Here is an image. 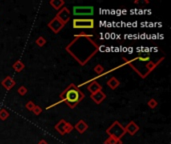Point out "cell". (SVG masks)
<instances>
[{
  "label": "cell",
  "mask_w": 171,
  "mask_h": 144,
  "mask_svg": "<svg viewBox=\"0 0 171 144\" xmlns=\"http://www.w3.org/2000/svg\"><path fill=\"white\" fill-rule=\"evenodd\" d=\"M66 51L81 66L86 63L99 51V45L92 39V35H74V39L66 46Z\"/></svg>",
  "instance_id": "cell-1"
},
{
  "label": "cell",
  "mask_w": 171,
  "mask_h": 144,
  "mask_svg": "<svg viewBox=\"0 0 171 144\" xmlns=\"http://www.w3.org/2000/svg\"><path fill=\"white\" fill-rule=\"evenodd\" d=\"M84 97H85L84 93L79 89V87L74 84V83H71V84H69L68 86L64 89V91L60 94V101H58V102L48 106L46 109L49 110L50 108L56 106V105L60 104V103H62V102H65L70 108H75L81 101L84 99Z\"/></svg>",
  "instance_id": "cell-2"
},
{
  "label": "cell",
  "mask_w": 171,
  "mask_h": 144,
  "mask_svg": "<svg viewBox=\"0 0 171 144\" xmlns=\"http://www.w3.org/2000/svg\"><path fill=\"white\" fill-rule=\"evenodd\" d=\"M106 133L109 137H113V138L120 139L121 140V138L126 134V131L124 126L121 125L119 121H114L106 129Z\"/></svg>",
  "instance_id": "cell-3"
},
{
  "label": "cell",
  "mask_w": 171,
  "mask_h": 144,
  "mask_svg": "<svg viewBox=\"0 0 171 144\" xmlns=\"http://www.w3.org/2000/svg\"><path fill=\"white\" fill-rule=\"evenodd\" d=\"M73 28L75 29H93L95 22L92 18H74Z\"/></svg>",
  "instance_id": "cell-4"
},
{
  "label": "cell",
  "mask_w": 171,
  "mask_h": 144,
  "mask_svg": "<svg viewBox=\"0 0 171 144\" xmlns=\"http://www.w3.org/2000/svg\"><path fill=\"white\" fill-rule=\"evenodd\" d=\"M74 16H92L94 14L93 6H74L72 9Z\"/></svg>",
  "instance_id": "cell-5"
},
{
  "label": "cell",
  "mask_w": 171,
  "mask_h": 144,
  "mask_svg": "<svg viewBox=\"0 0 171 144\" xmlns=\"http://www.w3.org/2000/svg\"><path fill=\"white\" fill-rule=\"evenodd\" d=\"M55 18H57L59 21H61L63 24H67V22L70 20L71 18V13L70 11H69L68 8L66 7H62L61 9H60L59 11L57 12V14H56Z\"/></svg>",
  "instance_id": "cell-6"
},
{
  "label": "cell",
  "mask_w": 171,
  "mask_h": 144,
  "mask_svg": "<svg viewBox=\"0 0 171 144\" xmlns=\"http://www.w3.org/2000/svg\"><path fill=\"white\" fill-rule=\"evenodd\" d=\"M47 26H48V28H50L51 30L53 31V33L56 34V33L60 32V31L62 30V28L64 27V24H63L61 21H59L57 18L54 17L53 19L47 24Z\"/></svg>",
  "instance_id": "cell-7"
},
{
  "label": "cell",
  "mask_w": 171,
  "mask_h": 144,
  "mask_svg": "<svg viewBox=\"0 0 171 144\" xmlns=\"http://www.w3.org/2000/svg\"><path fill=\"white\" fill-rule=\"evenodd\" d=\"M90 98H91L92 100L94 101V103H95V104H101V103H102L103 101L105 100L106 95H105L104 92L101 90V91H97V92H95V93L91 94Z\"/></svg>",
  "instance_id": "cell-8"
},
{
  "label": "cell",
  "mask_w": 171,
  "mask_h": 144,
  "mask_svg": "<svg viewBox=\"0 0 171 144\" xmlns=\"http://www.w3.org/2000/svg\"><path fill=\"white\" fill-rule=\"evenodd\" d=\"M125 128V131L126 133L130 134L131 136H133V135H135L137 133V131L139 130V126L136 124V123L134 122V121H130L129 123H128L127 125L124 126Z\"/></svg>",
  "instance_id": "cell-9"
},
{
  "label": "cell",
  "mask_w": 171,
  "mask_h": 144,
  "mask_svg": "<svg viewBox=\"0 0 171 144\" xmlns=\"http://www.w3.org/2000/svg\"><path fill=\"white\" fill-rule=\"evenodd\" d=\"M15 84H16V82H15V80L13 79L11 76H6V77L1 81V85L6 90H11L15 86Z\"/></svg>",
  "instance_id": "cell-10"
},
{
  "label": "cell",
  "mask_w": 171,
  "mask_h": 144,
  "mask_svg": "<svg viewBox=\"0 0 171 144\" xmlns=\"http://www.w3.org/2000/svg\"><path fill=\"white\" fill-rule=\"evenodd\" d=\"M87 90L91 94H93L97 91H101L102 90V86L99 84L97 81H92V82H89L88 85H87Z\"/></svg>",
  "instance_id": "cell-11"
},
{
  "label": "cell",
  "mask_w": 171,
  "mask_h": 144,
  "mask_svg": "<svg viewBox=\"0 0 171 144\" xmlns=\"http://www.w3.org/2000/svg\"><path fill=\"white\" fill-rule=\"evenodd\" d=\"M73 127L75 128L80 134H83L87 129H88V125H87V123L85 122L84 120H79Z\"/></svg>",
  "instance_id": "cell-12"
},
{
  "label": "cell",
  "mask_w": 171,
  "mask_h": 144,
  "mask_svg": "<svg viewBox=\"0 0 171 144\" xmlns=\"http://www.w3.org/2000/svg\"><path fill=\"white\" fill-rule=\"evenodd\" d=\"M107 86L109 87L110 89L115 90L116 88H118L119 85H120V81L117 79L116 77H111L110 79H108V81L106 82Z\"/></svg>",
  "instance_id": "cell-13"
},
{
  "label": "cell",
  "mask_w": 171,
  "mask_h": 144,
  "mask_svg": "<svg viewBox=\"0 0 171 144\" xmlns=\"http://www.w3.org/2000/svg\"><path fill=\"white\" fill-rule=\"evenodd\" d=\"M67 121L64 119H61L57 124L55 125V130L58 132L60 135H64L65 134V125H66Z\"/></svg>",
  "instance_id": "cell-14"
},
{
  "label": "cell",
  "mask_w": 171,
  "mask_h": 144,
  "mask_svg": "<svg viewBox=\"0 0 171 144\" xmlns=\"http://www.w3.org/2000/svg\"><path fill=\"white\" fill-rule=\"evenodd\" d=\"M49 4L52 6L53 9L59 11L60 9L64 6L65 2H64V0H51V1H49Z\"/></svg>",
  "instance_id": "cell-15"
},
{
  "label": "cell",
  "mask_w": 171,
  "mask_h": 144,
  "mask_svg": "<svg viewBox=\"0 0 171 144\" xmlns=\"http://www.w3.org/2000/svg\"><path fill=\"white\" fill-rule=\"evenodd\" d=\"M12 67L16 72H21L24 68H25V64H24L21 60H17V61L14 62V64L12 65Z\"/></svg>",
  "instance_id": "cell-16"
},
{
  "label": "cell",
  "mask_w": 171,
  "mask_h": 144,
  "mask_svg": "<svg viewBox=\"0 0 171 144\" xmlns=\"http://www.w3.org/2000/svg\"><path fill=\"white\" fill-rule=\"evenodd\" d=\"M104 144H122V141L120 139L113 138V137H108L104 141Z\"/></svg>",
  "instance_id": "cell-17"
},
{
  "label": "cell",
  "mask_w": 171,
  "mask_h": 144,
  "mask_svg": "<svg viewBox=\"0 0 171 144\" xmlns=\"http://www.w3.org/2000/svg\"><path fill=\"white\" fill-rule=\"evenodd\" d=\"M9 117V112L7 109H5V108H1L0 109V119L1 120H6Z\"/></svg>",
  "instance_id": "cell-18"
},
{
  "label": "cell",
  "mask_w": 171,
  "mask_h": 144,
  "mask_svg": "<svg viewBox=\"0 0 171 144\" xmlns=\"http://www.w3.org/2000/svg\"><path fill=\"white\" fill-rule=\"evenodd\" d=\"M36 44L38 45V46L39 47H43L45 44H46V39H45V38L43 37V36H39V37L37 38V39H36Z\"/></svg>",
  "instance_id": "cell-19"
},
{
  "label": "cell",
  "mask_w": 171,
  "mask_h": 144,
  "mask_svg": "<svg viewBox=\"0 0 171 144\" xmlns=\"http://www.w3.org/2000/svg\"><path fill=\"white\" fill-rule=\"evenodd\" d=\"M94 72H96V73L98 74V76L101 75V74L104 73V67L100 64H97L95 67H94Z\"/></svg>",
  "instance_id": "cell-20"
},
{
  "label": "cell",
  "mask_w": 171,
  "mask_h": 144,
  "mask_svg": "<svg viewBox=\"0 0 171 144\" xmlns=\"http://www.w3.org/2000/svg\"><path fill=\"white\" fill-rule=\"evenodd\" d=\"M147 105L149 106L151 109H155V108L157 107V105H158V102H157L156 100H155L154 98H151L149 101L147 102Z\"/></svg>",
  "instance_id": "cell-21"
},
{
  "label": "cell",
  "mask_w": 171,
  "mask_h": 144,
  "mask_svg": "<svg viewBox=\"0 0 171 144\" xmlns=\"http://www.w3.org/2000/svg\"><path fill=\"white\" fill-rule=\"evenodd\" d=\"M27 91H28V90H27L26 87L23 86V85H22V86H20L19 88L17 89V92L19 93V95H21V96H24L25 94H27Z\"/></svg>",
  "instance_id": "cell-22"
},
{
  "label": "cell",
  "mask_w": 171,
  "mask_h": 144,
  "mask_svg": "<svg viewBox=\"0 0 171 144\" xmlns=\"http://www.w3.org/2000/svg\"><path fill=\"white\" fill-rule=\"evenodd\" d=\"M36 106L35 105V103L33 102V101H28V102L25 104V107H26V109H28V110H30V111H32L33 109H34V107Z\"/></svg>",
  "instance_id": "cell-23"
},
{
  "label": "cell",
  "mask_w": 171,
  "mask_h": 144,
  "mask_svg": "<svg viewBox=\"0 0 171 144\" xmlns=\"http://www.w3.org/2000/svg\"><path fill=\"white\" fill-rule=\"evenodd\" d=\"M73 129H74L73 125H72L71 123L67 122L66 125H65V134H66V133H70V132H71Z\"/></svg>",
  "instance_id": "cell-24"
},
{
  "label": "cell",
  "mask_w": 171,
  "mask_h": 144,
  "mask_svg": "<svg viewBox=\"0 0 171 144\" xmlns=\"http://www.w3.org/2000/svg\"><path fill=\"white\" fill-rule=\"evenodd\" d=\"M32 112L35 114V115H40L42 112V108L40 106H38V105H36V106L34 107V109L32 110Z\"/></svg>",
  "instance_id": "cell-25"
},
{
  "label": "cell",
  "mask_w": 171,
  "mask_h": 144,
  "mask_svg": "<svg viewBox=\"0 0 171 144\" xmlns=\"http://www.w3.org/2000/svg\"><path fill=\"white\" fill-rule=\"evenodd\" d=\"M38 144H48V142H47L46 140H44V139H42V140H40L39 142H38Z\"/></svg>",
  "instance_id": "cell-26"
}]
</instances>
